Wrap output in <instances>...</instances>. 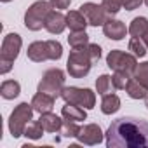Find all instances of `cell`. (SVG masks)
I'll return each instance as SVG.
<instances>
[{
    "mask_svg": "<svg viewBox=\"0 0 148 148\" xmlns=\"http://www.w3.org/2000/svg\"><path fill=\"white\" fill-rule=\"evenodd\" d=\"M108 148H148V122L138 117H120L106 131Z\"/></svg>",
    "mask_w": 148,
    "mask_h": 148,
    "instance_id": "cell-1",
    "label": "cell"
},
{
    "mask_svg": "<svg viewBox=\"0 0 148 148\" xmlns=\"http://www.w3.org/2000/svg\"><path fill=\"white\" fill-rule=\"evenodd\" d=\"M23 40L18 33H9L4 37L2 47H0V73L5 75V73L11 71L14 59L19 56Z\"/></svg>",
    "mask_w": 148,
    "mask_h": 148,
    "instance_id": "cell-2",
    "label": "cell"
},
{
    "mask_svg": "<svg viewBox=\"0 0 148 148\" xmlns=\"http://www.w3.org/2000/svg\"><path fill=\"white\" fill-rule=\"evenodd\" d=\"M87 45L80 47V49H73L70 52V56H68L66 70L73 79H82L91 71V66H92L94 61H92V58H91V54L87 51Z\"/></svg>",
    "mask_w": 148,
    "mask_h": 148,
    "instance_id": "cell-3",
    "label": "cell"
},
{
    "mask_svg": "<svg viewBox=\"0 0 148 148\" xmlns=\"http://www.w3.org/2000/svg\"><path fill=\"white\" fill-rule=\"evenodd\" d=\"M51 11H52L51 2H45V0L33 2L25 14V26L32 32H38V30L45 28V19H47Z\"/></svg>",
    "mask_w": 148,
    "mask_h": 148,
    "instance_id": "cell-4",
    "label": "cell"
},
{
    "mask_svg": "<svg viewBox=\"0 0 148 148\" xmlns=\"http://www.w3.org/2000/svg\"><path fill=\"white\" fill-rule=\"evenodd\" d=\"M33 106L32 103H19L14 112L11 113L9 117V131L12 134V138H19V136H25V129L26 125L30 124L32 117H33Z\"/></svg>",
    "mask_w": 148,
    "mask_h": 148,
    "instance_id": "cell-5",
    "label": "cell"
},
{
    "mask_svg": "<svg viewBox=\"0 0 148 148\" xmlns=\"http://www.w3.org/2000/svg\"><path fill=\"white\" fill-rule=\"evenodd\" d=\"M106 64L113 71H124L127 75H132L136 66H138V59L132 52H124V51L113 49L106 56Z\"/></svg>",
    "mask_w": 148,
    "mask_h": 148,
    "instance_id": "cell-6",
    "label": "cell"
},
{
    "mask_svg": "<svg viewBox=\"0 0 148 148\" xmlns=\"http://www.w3.org/2000/svg\"><path fill=\"white\" fill-rule=\"evenodd\" d=\"M64 89V73L59 68H51L44 73V77L38 84V91L51 94L52 98H59L61 91Z\"/></svg>",
    "mask_w": 148,
    "mask_h": 148,
    "instance_id": "cell-7",
    "label": "cell"
},
{
    "mask_svg": "<svg viewBox=\"0 0 148 148\" xmlns=\"http://www.w3.org/2000/svg\"><path fill=\"white\" fill-rule=\"evenodd\" d=\"M61 98L66 103H73L77 106H82L86 110L94 108L96 105V94L91 89H82V87H64L61 91Z\"/></svg>",
    "mask_w": 148,
    "mask_h": 148,
    "instance_id": "cell-8",
    "label": "cell"
},
{
    "mask_svg": "<svg viewBox=\"0 0 148 148\" xmlns=\"http://www.w3.org/2000/svg\"><path fill=\"white\" fill-rule=\"evenodd\" d=\"M80 12L86 16L91 26H105V23L112 19V14L103 7V4L98 5L94 2H86L80 5Z\"/></svg>",
    "mask_w": 148,
    "mask_h": 148,
    "instance_id": "cell-9",
    "label": "cell"
},
{
    "mask_svg": "<svg viewBox=\"0 0 148 148\" xmlns=\"http://www.w3.org/2000/svg\"><path fill=\"white\" fill-rule=\"evenodd\" d=\"M77 139L82 145L94 146V145H99L103 141V131L98 124H87V125L80 127V131L77 134Z\"/></svg>",
    "mask_w": 148,
    "mask_h": 148,
    "instance_id": "cell-10",
    "label": "cell"
},
{
    "mask_svg": "<svg viewBox=\"0 0 148 148\" xmlns=\"http://www.w3.org/2000/svg\"><path fill=\"white\" fill-rule=\"evenodd\" d=\"M28 58L35 63H44L47 59H51V51H49V44L47 40L45 42H33L28 45V51H26Z\"/></svg>",
    "mask_w": 148,
    "mask_h": 148,
    "instance_id": "cell-11",
    "label": "cell"
},
{
    "mask_svg": "<svg viewBox=\"0 0 148 148\" xmlns=\"http://www.w3.org/2000/svg\"><path fill=\"white\" fill-rule=\"evenodd\" d=\"M103 33L105 37H108L110 40H122L127 33H129V28H125V25L119 19H110L105 23L103 26Z\"/></svg>",
    "mask_w": 148,
    "mask_h": 148,
    "instance_id": "cell-12",
    "label": "cell"
},
{
    "mask_svg": "<svg viewBox=\"0 0 148 148\" xmlns=\"http://www.w3.org/2000/svg\"><path fill=\"white\" fill-rule=\"evenodd\" d=\"M66 26H68V25H66V16H63V14L58 12V11H51V12H49L47 19H45V30H47L49 33L59 35V33L64 32Z\"/></svg>",
    "mask_w": 148,
    "mask_h": 148,
    "instance_id": "cell-13",
    "label": "cell"
},
{
    "mask_svg": "<svg viewBox=\"0 0 148 148\" xmlns=\"http://www.w3.org/2000/svg\"><path fill=\"white\" fill-rule=\"evenodd\" d=\"M54 99L56 98H52L51 94H45V92H37L35 96H33V99H32V106H33V110L35 112H38V113H47V112H52V108H54Z\"/></svg>",
    "mask_w": 148,
    "mask_h": 148,
    "instance_id": "cell-14",
    "label": "cell"
},
{
    "mask_svg": "<svg viewBox=\"0 0 148 148\" xmlns=\"http://www.w3.org/2000/svg\"><path fill=\"white\" fill-rule=\"evenodd\" d=\"M61 115L64 120H71V122H80V120H86L87 119V113H86V108L82 106H77L73 103H66L61 110Z\"/></svg>",
    "mask_w": 148,
    "mask_h": 148,
    "instance_id": "cell-15",
    "label": "cell"
},
{
    "mask_svg": "<svg viewBox=\"0 0 148 148\" xmlns=\"http://www.w3.org/2000/svg\"><path fill=\"white\" fill-rule=\"evenodd\" d=\"M66 25L71 32H86V26L89 23L80 11H70L66 14Z\"/></svg>",
    "mask_w": 148,
    "mask_h": 148,
    "instance_id": "cell-16",
    "label": "cell"
},
{
    "mask_svg": "<svg viewBox=\"0 0 148 148\" xmlns=\"http://www.w3.org/2000/svg\"><path fill=\"white\" fill-rule=\"evenodd\" d=\"M40 124L44 125V129L47 131V132H59L61 131V127H63V122L64 120H61L58 115H54V113H51V112H47V113H40Z\"/></svg>",
    "mask_w": 148,
    "mask_h": 148,
    "instance_id": "cell-17",
    "label": "cell"
},
{
    "mask_svg": "<svg viewBox=\"0 0 148 148\" xmlns=\"http://www.w3.org/2000/svg\"><path fill=\"white\" fill-rule=\"evenodd\" d=\"M125 92L129 94V98L132 99H145L148 96V87H145L143 84H139L134 77L129 79L127 86H125Z\"/></svg>",
    "mask_w": 148,
    "mask_h": 148,
    "instance_id": "cell-18",
    "label": "cell"
},
{
    "mask_svg": "<svg viewBox=\"0 0 148 148\" xmlns=\"http://www.w3.org/2000/svg\"><path fill=\"white\" fill-rule=\"evenodd\" d=\"M119 110H120V98L113 92L105 94L101 101V112L105 115H112V113H117Z\"/></svg>",
    "mask_w": 148,
    "mask_h": 148,
    "instance_id": "cell-19",
    "label": "cell"
},
{
    "mask_svg": "<svg viewBox=\"0 0 148 148\" xmlns=\"http://www.w3.org/2000/svg\"><path fill=\"white\" fill-rule=\"evenodd\" d=\"M19 92H21V86L16 80H4L0 86V94L4 99H14L19 96Z\"/></svg>",
    "mask_w": 148,
    "mask_h": 148,
    "instance_id": "cell-20",
    "label": "cell"
},
{
    "mask_svg": "<svg viewBox=\"0 0 148 148\" xmlns=\"http://www.w3.org/2000/svg\"><path fill=\"white\" fill-rule=\"evenodd\" d=\"M146 30H148V19H146V18L139 16V18H134V19L131 21L129 33H131L132 37H139V38H141V37L146 33Z\"/></svg>",
    "mask_w": 148,
    "mask_h": 148,
    "instance_id": "cell-21",
    "label": "cell"
},
{
    "mask_svg": "<svg viewBox=\"0 0 148 148\" xmlns=\"http://www.w3.org/2000/svg\"><path fill=\"white\" fill-rule=\"evenodd\" d=\"M96 91L98 94L105 96V94H110L115 91V86H113V80L110 75H99L98 80H96Z\"/></svg>",
    "mask_w": 148,
    "mask_h": 148,
    "instance_id": "cell-22",
    "label": "cell"
},
{
    "mask_svg": "<svg viewBox=\"0 0 148 148\" xmlns=\"http://www.w3.org/2000/svg\"><path fill=\"white\" fill-rule=\"evenodd\" d=\"M68 44H70L71 49L86 47L89 44V35L86 32H71V35L68 37Z\"/></svg>",
    "mask_w": 148,
    "mask_h": 148,
    "instance_id": "cell-23",
    "label": "cell"
},
{
    "mask_svg": "<svg viewBox=\"0 0 148 148\" xmlns=\"http://www.w3.org/2000/svg\"><path fill=\"white\" fill-rule=\"evenodd\" d=\"M146 45H145V42H143V38H139V37H132L131 40H129V51L136 56V58H143V56H146Z\"/></svg>",
    "mask_w": 148,
    "mask_h": 148,
    "instance_id": "cell-24",
    "label": "cell"
},
{
    "mask_svg": "<svg viewBox=\"0 0 148 148\" xmlns=\"http://www.w3.org/2000/svg\"><path fill=\"white\" fill-rule=\"evenodd\" d=\"M44 125L40 124V120H35V122H30L25 129V136L30 138V139H38L44 136Z\"/></svg>",
    "mask_w": 148,
    "mask_h": 148,
    "instance_id": "cell-25",
    "label": "cell"
},
{
    "mask_svg": "<svg viewBox=\"0 0 148 148\" xmlns=\"http://www.w3.org/2000/svg\"><path fill=\"white\" fill-rule=\"evenodd\" d=\"M132 77H134L139 84H143L145 87H148V61L139 63V64L136 66V70H134V73H132Z\"/></svg>",
    "mask_w": 148,
    "mask_h": 148,
    "instance_id": "cell-26",
    "label": "cell"
},
{
    "mask_svg": "<svg viewBox=\"0 0 148 148\" xmlns=\"http://www.w3.org/2000/svg\"><path fill=\"white\" fill-rule=\"evenodd\" d=\"M79 131H80V127L77 125V122L64 120V122H63V127H61V131H59V132H61L64 138H77Z\"/></svg>",
    "mask_w": 148,
    "mask_h": 148,
    "instance_id": "cell-27",
    "label": "cell"
},
{
    "mask_svg": "<svg viewBox=\"0 0 148 148\" xmlns=\"http://www.w3.org/2000/svg\"><path fill=\"white\" fill-rule=\"evenodd\" d=\"M129 79H131V75H127V73H124V71H115V73H113V77H112L115 89H125Z\"/></svg>",
    "mask_w": 148,
    "mask_h": 148,
    "instance_id": "cell-28",
    "label": "cell"
},
{
    "mask_svg": "<svg viewBox=\"0 0 148 148\" xmlns=\"http://www.w3.org/2000/svg\"><path fill=\"white\" fill-rule=\"evenodd\" d=\"M47 44H49V51H51V59L58 61L63 56V45L58 40H47Z\"/></svg>",
    "mask_w": 148,
    "mask_h": 148,
    "instance_id": "cell-29",
    "label": "cell"
},
{
    "mask_svg": "<svg viewBox=\"0 0 148 148\" xmlns=\"http://www.w3.org/2000/svg\"><path fill=\"white\" fill-rule=\"evenodd\" d=\"M87 51H89V54H91V58H92L94 63L99 61V58H101V47L98 44H89L87 45Z\"/></svg>",
    "mask_w": 148,
    "mask_h": 148,
    "instance_id": "cell-30",
    "label": "cell"
},
{
    "mask_svg": "<svg viewBox=\"0 0 148 148\" xmlns=\"http://www.w3.org/2000/svg\"><path fill=\"white\" fill-rule=\"evenodd\" d=\"M143 2H145V0H122V7H124L125 11H134V9H138Z\"/></svg>",
    "mask_w": 148,
    "mask_h": 148,
    "instance_id": "cell-31",
    "label": "cell"
},
{
    "mask_svg": "<svg viewBox=\"0 0 148 148\" xmlns=\"http://www.w3.org/2000/svg\"><path fill=\"white\" fill-rule=\"evenodd\" d=\"M49 2H51L52 7H56V9H68L70 4H71V0H49Z\"/></svg>",
    "mask_w": 148,
    "mask_h": 148,
    "instance_id": "cell-32",
    "label": "cell"
},
{
    "mask_svg": "<svg viewBox=\"0 0 148 148\" xmlns=\"http://www.w3.org/2000/svg\"><path fill=\"white\" fill-rule=\"evenodd\" d=\"M141 38H143V42H145V45L148 47V30H146V33H145V35H143Z\"/></svg>",
    "mask_w": 148,
    "mask_h": 148,
    "instance_id": "cell-33",
    "label": "cell"
},
{
    "mask_svg": "<svg viewBox=\"0 0 148 148\" xmlns=\"http://www.w3.org/2000/svg\"><path fill=\"white\" fill-rule=\"evenodd\" d=\"M145 106H146V108H148V96H146V98H145Z\"/></svg>",
    "mask_w": 148,
    "mask_h": 148,
    "instance_id": "cell-34",
    "label": "cell"
},
{
    "mask_svg": "<svg viewBox=\"0 0 148 148\" xmlns=\"http://www.w3.org/2000/svg\"><path fill=\"white\" fill-rule=\"evenodd\" d=\"M2 2H11V0H2Z\"/></svg>",
    "mask_w": 148,
    "mask_h": 148,
    "instance_id": "cell-35",
    "label": "cell"
},
{
    "mask_svg": "<svg viewBox=\"0 0 148 148\" xmlns=\"http://www.w3.org/2000/svg\"><path fill=\"white\" fill-rule=\"evenodd\" d=\"M145 4H146V5H148V0H145Z\"/></svg>",
    "mask_w": 148,
    "mask_h": 148,
    "instance_id": "cell-36",
    "label": "cell"
}]
</instances>
